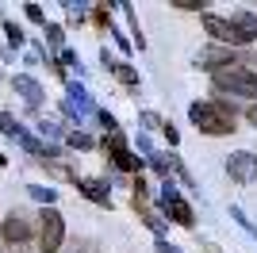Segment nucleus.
Segmentation results:
<instances>
[{"mask_svg":"<svg viewBox=\"0 0 257 253\" xmlns=\"http://www.w3.org/2000/svg\"><path fill=\"white\" fill-rule=\"evenodd\" d=\"M226 173H230V180H238V184H249V180H257V158L249 150H238V154L226 158Z\"/></svg>","mask_w":257,"mask_h":253,"instance_id":"nucleus-7","label":"nucleus"},{"mask_svg":"<svg viewBox=\"0 0 257 253\" xmlns=\"http://www.w3.org/2000/svg\"><path fill=\"white\" fill-rule=\"evenodd\" d=\"M31 200H39V203H54V196H58V192H50V188H43V184H31Z\"/></svg>","mask_w":257,"mask_h":253,"instance_id":"nucleus-15","label":"nucleus"},{"mask_svg":"<svg viewBox=\"0 0 257 253\" xmlns=\"http://www.w3.org/2000/svg\"><path fill=\"white\" fill-rule=\"evenodd\" d=\"M62 238H65V219L54 207H46L43 215H39V249L43 253H58L62 249Z\"/></svg>","mask_w":257,"mask_h":253,"instance_id":"nucleus-3","label":"nucleus"},{"mask_svg":"<svg viewBox=\"0 0 257 253\" xmlns=\"http://www.w3.org/2000/svg\"><path fill=\"white\" fill-rule=\"evenodd\" d=\"M211 81H215V88H223V92H230V96L257 100V73H249V69H238V65H230V69H215Z\"/></svg>","mask_w":257,"mask_h":253,"instance_id":"nucleus-2","label":"nucleus"},{"mask_svg":"<svg viewBox=\"0 0 257 253\" xmlns=\"http://www.w3.org/2000/svg\"><path fill=\"white\" fill-rule=\"evenodd\" d=\"M0 77H4V73H0Z\"/></svg>","mask_w":257,"mask_h":253,"instance_id":"nucleus-28","label":"nucleus"},{"mask_svg":"<svg viewBox=\"0 0 257 253\" xmlns=\"http://www.w3.org/2000/svg\"><path fill=\"white\" fill-rule=\"evenodd\" d=\"M77 188L85 192L92 203H104V207H111V192H107L104 180H92V177H77Z\"/></svg>","mask_w":257,"mask_h":253,"instance_id":"nucleus-11","label":"nucleus"},{"mask_svg":"<svg viewBox=\"0 0 257 253\" xmlns=\"http://www.w3.org/2000/svg\"><path fill=\"white\" fill-rule=\"evenodd\" d=\"M27 20H35V23H43V8H39V4H27Z\"/></svg>","mask_w":257,"mask_h":253,"instance_id":"nucleus-22","label":"nucleus"},{"mask_svg":"<svg viewBox=\"0 0 257 253\" xmlns=\"http://www.w3.org/2000/svg\"><path fill=\"white\" fill-rule=\"evenodd\" d=\"M234 62H249L246 54H234V50H204L196 54V65H223V69H230Z\"/></svg>","mask_w":257,"mask_h":253,"instance_id":"nucleus-10","label":"nucleus"},{"mask_svg":"<svg viewBox=\"0 0 257 253\" xmlns=\"http://www.w3.org/2000/svg\"><path fill=\"white\" fill-rule=\"evenodd\" d=\"M188 119L211 138L234 131V107H226L223 100H200V104H192L188 107Z\"/></svg>","mask_w":257,"mask_h":253,"instance_id":"nucleus-1","label":"nucleus"},{"mask_svg":"<svg viewBox=\"0 0 257 253\" xmlns=\"http://www.w3.org/2000/svg\"><path fill=\"white\" fill-rule=\"evenodd\" d=\"M161 135L169 138V142H177V138H181V135H177V126H173V123H165V131H161Z\"/></svg>","mask_w":257,"mask_h":253,"instance_id":"nucleus-23","label":"nucleus"},{"mask_svg":"<svg viewBox=\"0 0 257 253\" xmlns=\"http://www.w3.org/2000/svg\"><path fill=\"white\" fill-rule=\"evenodd\" d=\"M4 165H8V158H4V154H0V169H4Z\"/></svg>","mask_w":257,"mask_h":253,"instance_id":"nucleus-26","label":"nucleus"},{"mask_svg":"<svg viewBox=\"0 0 257 253\" xmlns=\"http://www.w3.org/2000/svg\"><path fill=\"white\" fill-rule=\"evenodd\" d=\"M43 165L50 169L54 177H62V180H77V173H73V169H65V165H58V161H43Z\"/></svg>","mask_w":257,"mask_h":253,"instance_id":"nucleus-18","label":"nucleus"},{"mask_svg":"<svg viewBox=\"0 0 257 253\" xmlns=\"http://www.w3.org/2000/svg\"><path fill=\"white\" fill-rule=\"evenodd\" d=\"M62 27H58V23H46V46H50V50H62Z\"/></svg>","mask_w":257,"mask_h":253,"instance_id":"nucleus-14","label":"nucleus"},{"mask_svg":"<svg viewBox=\"0 0 257 253\" xmlns=\"http://www.w3.org/2000/svg\"><path fill=\"white\" fill-rule=\"evenodd\" d=\"M230 23H234V31L242 35V42H257V16L253 12H238Z\"/></svg>","mask_w":257,"mask_h":253,"instance_id":"nucleus-12","label":"nucleus"},{"mask_svg":"<svg viewBox=\"0 0 257 253\" xmlns=\"http://www.w3.org/2000/svg\"><path fill=\"white\" fill-rule=\"evenodd\" d=\"M173 8H181V12H200L204 4H200V0H173Z\"/></svg>","mask_w":257,"mask_h":253,"instance_id":"nucleus-19","label":"nucleus"},{"mask_svg":"<svg viewBox=\"0 0 257 253\" xmlns=\"http://www.w3.org/2000/svg\"><path fill=\"white\" fill-rule=\"evenodd\" d=\"M249 123H253V126H257V104H253V107H249Z\"/></svg>","mask_w":257,"mask_h":253,"instance_id":"nucleus-25","label":"nucleus"},{"mask_svg":"<svg viewBox=\"0 0 257 253\" xmlns=\"http://www.w3.org/2000/svg\"><path fill=\"white\" fill-rule=\"evenodd\" d=\"M161 207L169 211V215H173V222H181V226H192V222H196L192 207H188V203L181 200V192L173 188L169 180H165V184H161Z\"/></svg>","mask_w":257,"mask_h":253,"instance_id":"nucleus-6","label":"nucleus"},{"mask_svg":"<svg viewBox=\"0 0 257 253\" xmlns=\"http://www.w3.org/2000/svg\"><path fill=\"white\" fill-rule=\"evenodd\" d=\"M204 27H207V35H211V39L226 42V46L242 42V35L234 31V23H230V20H219V16H204Z\"/></svg>","mask_w":257,"mask_h":253,"instance_id":"nucleus-8","label":"nucleus"},{"mask_svg":"<svg viewBox=\"0 0 257 253\" xmlns=\"http://www.w3.org/2000/svg\"><path fill=\"white\" fill-rule=\"evenodd\" d=\"M0 58H4V50H0Z\"/></svg>","mask_w":257,"mask_h":253,"instance_id":"nucleus-27","label":"nucleus"},{"mask_svg":"<svg viewBox=\"0 0 257 253\" xmlns=\"http://www.w3.org/2000/svg\"><path fill=\"white\" fill-rule=\"evenodd\" d=\"M69 142H73L77 150H92V138L88 135H69Z\"/></svg>","mask_w":257,"mask_h":253,"instance_id":"nucleus-20","label":"nucleus"},{"mask_svg":"<svg viewBox=\"0 0 257 253\" xmlns=\"http://www.w3.org/2000/svg\"><path fill=\"white\" fill-rule=\"evenodd\" d=\"M20 126H23V123H16L12 115H4V111H0V131H4L8 138H16V135H20Z\"/></svg>","mask_w":257,"mask_h":253,"instance_id":"nucleus-17","label":"nucleus"},{"mask_svg":"<svg viewBox=\"0 0 257 253\" xmlns=\"http://www.w3.org/2000/svg\"><path fill=\"white\" fill-rule=\"evenodd\" d=\"M100 58H104V65H107V69H111V73H115V77H119L123 84H131V88L139 84V73H135V69H131L127 62H111V54H107V50L100 54Z\"/></svg>","mask_w":257,"mask_h":253,"instance_id":"nucleus-13","label":"nucleus"},{"mask_svg":"<svg viewBox=\"0 0 257 253\" xmlns=\"http://www.w3.org/2000/svg\"><path fill=\"white\" fill-rule=\"evenodd\" d=\"M4 242L12 245V253H27L31 249V219L23 211H12L4 219Z\"/></svg>","mask_w":257,"mask_h":253,"instance_id":"nucleus-4","label":"nucleus"},{"mask_svg":"<svg viewBox=\"0 0 257 253\" xmlns=\"http://www.w3.org/2000/svg\"><path fill=\"white\" fill-rule=\"evenodd\" d=\"M104 154H111V161H115L123 173H139V177H142V161L127 150V142H123V131H111V135L104 138Z\"/></svg>","mask_w":257,"mask_h":253,"instance_id":"nucleus-5","label":"nucleus"},{"mask_svg":"<svg viewBox=\"0 0 257 253\" xmlns=\"http://www.w3.org/2000/svg\"><path fill=\"white\" fill-rule=\"evenodd\" d=\"M158 253H181V249H173L169 242H158Z\"/></svg>","mask_w":257,"mask_h":253,"instance_id":"nucleus-24","label":"nucleus"},{"mask_svg":"<svg viewBox=\"0 0 257 253\" xmlns=\"http://www.w3.org/2000/svg\"><path fill=\"white\" fill-rule=\"evenodd\" d=\"M4 31H8V46H12V50H20V46H23V31L16 27V23H4Z\"/></svg>","mask_w":257,"mask_h":253,"instance_id":"nucleus-16","label":"nucleus"},{"mask_svg":"<svg viewBox=\"0 0 257 253\" xmlns=\"http://www.w3.org/2000/svg\"><path fill=\"white\" fill-rule=\"evenodd\" d=\"M12 84H16V92L23 96V104H27V107H39V104L46 100L43 84H39V81H31V77H23V73H20V77H16Z\"/></svg>","mask_w":257,"mask_h":253,"instance_id":"nucleus-9","label":"nucleus"},{"mask_svg":"<svg viewBox=\"0 0 257 253\" xmlns=\"http://www.w3.org/2000/svg\"><path fill=\"white\" fill-rule=\"evenodd\" d=\"M142 123H146V126H154V131H165V123H161V119L154 115V111H146V115H142Z\"/></svg>","mask_w":257,"mask_h":253,"instance_id":"nucleus-21","label":"nucleus"}]
</instances>
